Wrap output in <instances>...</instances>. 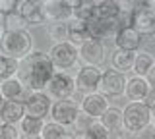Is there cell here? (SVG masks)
Here are the masks:
<instances>
[{
    "label": "cell",
    "instance_id": "6da1fadb",
    "mask_svg": "<svg viewBox=\"0 0 155 139\" xmlns=\"http://www.w3.org/2000/svg\"><path fill=\"white\" fill-rule=\"evenodd\" d=\"M27 62V75H25V87L33 93H45L48 81L56 74V68L52 64L51 56L43 50H35L29 54Z\"/></svg>",
    "mask_w": 155,
    "mask_h": 139
},
{
    "label": "cell",
    "instance_id": "7a4b0ae2",
    "mask_svg": "<svg viewBox=\"0 0 155 139\" xmlns=\"http://www.w3.org/2000/svg\"><path fill=\"white\" fill-rule=\"evenodd\" d=\"M33 52V37L29 31H16V33H4L0 41V54L8 56L12 60H27Z\"/></svg>",
    "mask_w": 155,
    "mask_h": 139
},
{
    "label": "cell",
    "instance_id": "3957f363",
    "mask_svg": "<svg viewBox=\"0 0 155 139\" xmlns=\"http://www.w3.org/2000/svg\"><path fill=\"white\" fill-rule=\"evenodd\" d=\"M124 114V129L130 133H138L143 128L151 126L153 112L143 103H128L122 110Z\"/></svg>",
    "mask_w": 155,
    "mask_h": 139
},
{
    "label": "cell",
    "instance_id": "277c9868",
    "mask_svg": "<svg viewBox=\"0 0 155 139\" xmlns=\"http://www.w3.org/2000/svg\"><path fill=\"white\" fill-rule=\"evenodd\" d=\"M47 95L51 100H68L76 95V81L68 71H56L47 85Z\"/></svg>",
    "mask_w": 155,
    "mask_h": 139
},
{
    "label": "cell",
    "instance_id": "5b68a950",
    "mask_svg": "<svg viewBox=\"0 0 155 139\" xmlns=\"http://www.w3.org/2000/svg\"><path fill=\"white\" fill-rule=\"evenodd\" d=\"M130 25L142 37L155 35V16L147 8V2H136L130 14Z\"/></svg>",
    "mask_w": 155,
    "mask_h": 139
},
{
    "label": "cell",
    "instance_id": "8992f818",
    "mask_svg": "<svg viewBox=\"0 0 155 139\" xmlns=\"http://www.w3.org/2000/svg\"><path fill=\"white\" fill-rule=\"evenodd\" d=\"M48 56L56 70H70L78 64V46L72 45L70 41L58 43V45H52V49L48 50Z\"/></svg>",
    "mask_w": 155,
    "mask_h": 139
},
{
    "label": "cell",
    "instance_id": "52a82bcc",
    "mask_svg": "<svg viewBox=\"0 0 155 139\" xmlns=\"http://www.w3.org/2000/svg\"><path fill=\"white\" fill-rule=\"evenodd\" d=\"M101 77H103V70L95 68V66H81L78 75L74 77L76 81V91L84 95H91V93H99V85H101Z\"/></svg>",
    "mask_w": 155,
    "mask_h": 139
},
{
    "label": "cell",
    "instance_id": "ba28073f",
    "mask_svg": "<svg viewBox=\"0 0 155 139\" xmlns=\"http://www.w3.org/2000/svg\"><path fill=\"white\" fill-rule=\"evenodd\" d=\"M81 114L80 110V104L76 100L68 99V100H56L52 103V108H51V118L52 122L60 124V126H74V122L78 120V116Z\"/></svg>",
    "mask_w": 155,
    "mask_h": 139
},
{
    "label": "cell",
    "instance_id": "9c48e42d",
    "mask_svg": "<svg viewBox=\"0 0 155 139\" xmlns=\"http://www.w3.org/2000/svg\"><path fill=\"white\" fill-rule=\"evenodd\" d=\"M43 16L51 23H68L74 20L70 0H45L43 2Z\"/></svg>",
    "mask_w": 155,
    "mask_h": 139
},
{
    "label": "cell",
    "instance_id": "30bf717a",
    "mask_svg": "<svg viewBox=\"0 0 155 139\" xmlns=\"http://www.w3.org/2000/svg\"><path fill=\"white\" fill-rule=\"evenodd\" d=\"M126 83L128 77L124 74L116 70H103V77H101V85H99V93L109 97H120L126 91Z\"/></svg>",
    "mask_w": 155,
    "mask_h": 139
},
{
    "label": "cell",
    "instance_id": "8fae6325",
    "mask_svg": "<svg viewBox=\"0 0 155 139\" xmlns=\"http://www.w3.org/2000/svg\"><path fill=\"white\" fill-rule=\"evenodd\" d=\"M78 60L84 66H95L101 68V64L105 62V45L101 41L87 39L78 46Z\"/></svg>",
    "mask_w": 155,
    "mask_h": 139
},
{
    "label": "cell",
    "instance_id": "7c38bea8",
    "mask_svg": "<svg viewBox=\"0 0 155 139\" xmlns=\"http://www.w3.org/2000/svg\"><path fill=\"white\" fill-rule=\"evenodd\" d=\"M80 110L91 120H101V116L109 110V99L101 93H91L84 95L80 100Z\"/></svg>",
    "mask_w": 155,
    "mask_h": 139
},
{
    "label": "cell",
    "instance_id": "4fadbf2b",
    "mask_svg": "<svg viewBox=\"0 0 155 139\" xmlns=\"http://www.w3.org/2000/svg\"><path fill=\"white\" fill-rule=\"evenodd\" d=\"M16 12L25 20L27 25H43L47 21L43 16V2L39 0H19Z\"/></svg>",
    "mask_w": 155,
    "mask_h": 139
},
{
    "label": "cell",
    "instance_id": "5bb4252c",
    "mask_svg": "<svg viewBox=\"0 0 155 139\" xmlns=\"http://www.w3.org/2000/svg\"><path fill=\"white\" fill-rule=\"evenodd\" d=\"M142 41H143V37L140 35L132 25H124L114 37L116 49L118 50H128V52H140Z\"/></svg>",
    "mask_w": 155,
    "mask_h": 139
},
{
    "label": "cell",
    "instance_id": "9a60e30c",
    "mask_svg": "<svg viewBox=\"0 0 155 139\" xmlns=\"http://www.w3.org/2000/svg\"><path fill=\"white\" fill-rule=\"evenodd\" d=\"M51 108H52V103L47 93H33L31 99L25 103V114L39 120H45V116L51 112Z\"/></svg>",
    "mask_w": 155,
    "mask_h": 139
},
{
    "label": "cell",
    "instance_id": "2e32d148",
    "mask_svg": "<svg viewBox=\"0 0 155 139\" xmlns=\"http://www.w3.org/2000/svg\"><path fill=\"white\" fill-rule=\"evenodd\" d=\"M149 91H151V85L147 83V79L145 77H130L128 83H126V91L124 95L128 97L130 103H143L145 99H147Z\"/></svg>",
    "mask_w": 155,
    "mask_h": 139
},
{
    "label": "cell",
    "instance_id": "e0dca14e",
    "mask_svg": "<svg viewBox=\"0 0 155 139\" xmlns=\"http://www.w3.org/2000/svg\"><path fill=\"white\" fill-rule=\"evenodd\" d=\"M25 116H27L25 114V104L18 103V100H6L2 110H0V120H2V124L18 126V124H21V120Z\"/></svg>",
    "mask_w": 155,
    "mask_h": 139
},
{
    "label": "cell",
    "instance_id": "ac0fdd59",
    "mask_svg": "<svg viewBox=\"0 0 155 139\" xmlns=\"http://www.w3.org/2000/svg\"><path fill=\"white\" fill-rule=\"evenodd\" d=\"M72 2V16L80 21H91L97 17V2L93 0H70Z\"/></svg>",
    "mask_w": 155,
    "mask_h": 139
},
{
    "label": "cell",
    "instance_id": "d6986e66",
    "mask_svg": "<svg viewBox=\"0 0 155 139\" xmlns=\"http://www.w3.org/2000/svg\"><path fill=\"white\" fill-rule=\"evenodd\" d=\"M134 60H136V52L118 50V49H114L110 52V66H113V70L120 71V74H124V75H126V71L132 70Z\"/></svg>",
    "mask_w": 155,
    "mask_h": 139
},
{
    "label": "cell",
    "instance_id": "ffe728a7",
    "mask_svg": "<svg viewBox=\"0 0 155 139\" xmlns=\"http://www.w3.org/2000/svg\"><path fill=\"white\" fill-rule=\"evenodd\" d=\"M23 89H25V83L19 77H10L0 81V95L4 97V100H19Z\"/></svg>",
    "mask_w": 155,
    "mask_h": 139
},
{
    "label": "cell",
    "instance_id": "44dd1931",
    "mask_svg": "<svg viewBox=\"0 0 155 139\" xmlns=\"http://www.w3.org/2000/svg\"><path fill=\"white\" fill-rule=\"evenodd\" d=\"M99 122L103 124L110 133H114V131H120V129L124 128V114H122V110H120V108L109 106V110L101 116Z\"/></svg>",
    "mask_w": 155,
    "mask_h": 139
},
{
    "label": "cell",
    "instance_id": "7402d4cb",
    "mask_svg": "<svg viewBox=\"0 0 155 139\" xmlns=\"http://www.w3.org/2000/svg\"><path fill=\"white\" fill-rule=\"evenodd\" d=\"M155 64V58L151 52H145V50H140L136 52V60H134V66H132V71L136 77H145L149 74V70L153 68Z\"/></svg>",
    "mask_w": 155,
    "mask_h": 139
},
{
    "label": "cell",
    "instance_id": "603a6c76",
    "mask_svg": "<svg viewBox=\"0 0 155 139\" xmlns=\"http://www.w3.org/2000/svg\"><path fill=\"white\" fill-rule=\"evenodd\" d=\"M89 39V33H87V23L80 21V20H72L68 21V41L72 45L80 46L81 43H85Z\"/></svg>",
    "mask_w": 155,
    "mask_h": 139
},
{
    "label": "cell",
    "instance_id": "cb8c5ba5",
    "mask_svg": "<svg viewBox=\"0 0 155 139\" xmlns=\"http://www.w3.org/2000/svg\"><path fill=\"white\" fill-rule=\"evenodd\" d=\"M120 16H122L120 2H116V0H101V2H97V17L99 20H116Z\"/></svg>",
    "mask_w": 155,
    "mask_h": 139
},
{
    "label": "cell",
    "instance_id": "d4e9b609",
    "mask_svg": "<svg viewBox=\"0 0 155 139\" xmlns=\"http://www.w3.org/2000/svg\"><path fill=\"white\" fill-rule=\"evenodd\" d=\"M74 137V131H70L66 126H60L56 122H45V128H43L41 139H72Z\"/></svg>",
    "mask_w": 155,
    "mask_h": 139
},
{
    "label": "cell",
    "instance_id": "484cf974",
    "mask_svg": "<svg viewBox=\"0 0 155 139\" xmlns=\"http://www.w3.org/2000/svg\"><path fill=\"white\" fill-rule=\"evenodd\" d=\"M43 128H45V120L31 118V116H25V118L21 120V124H19V129H21V133H23L27 139L41 137Z\"/></svg>",
    "mask_w": 155,
    "mask_h": 139
},
{
    "label": "cell",
    "instance_id": "4316f807",
    "mask_svg": "<svg viewBox=\"0 0 155 139\" xmlns=\"http://www.w3.org/2000/svg\"><path fill=\"white\" fill-rule=\"evenodd\" d=\"M27 23L23 20L21 16H19L18 12L14 14H8V16H4V21H2V29L4 33H16V31H27Z\"/></svg>",
    "mask_w": 155,
    "mask_h": 139
},
{
    "label": "cell",
    "instance_id": "83f0119b",
    "mask_svg": "<svg viewBox=\"0 0 155 139\" xmlns=\"http://www.w3.org/2000/svg\"><path fill=\"white\" fill-rule=\"evenodd\" d=\"M18 71H19V62L12 60L8 56L0 54V81L10 79V77H18Z\"/></svg>",
    "mask_w": 155,
    "mask_h": 139
},
{
    "label": "cell",
    "instance_id": "f1b7e54d",
    "mask_svg": "<svg viewBox=\"0 0 155 139\" xmlns=\"http://www.w3.org/2000/svg\"><path fill=\"white\" fill-rule=\"evenodd\" d=\"M47 35L54 45L68 41V23H51L47 27Z\"/></svg>",
    "mask_w": 155,
    "mask_h": 139
},
{
    "label": "cell",
    "instance_id": "f546056e",
    "mask_svg": "<svg viewBox=\"0 0 155 139\" xmlns=\"http://www.w3.org/2000/svg\"><path fill=\"white\" fill-rule=\"evenodd\" d=\"M81 139H110V131L99 122V120H93Z\"/></svg>",
    "mask_w": 155,
    "mask_h": 139
},
{
    "label": "cell",
    "instance_id": "4dcf8cb0",
    "mask_svg": "<svg viewBox=\"0 0 155 139\" xmlns=\"http://www.w3.org/2000/svg\"><path fill=\"white\" fill-rule=\"evenodd\" d=\"M21 129L12 124H0V139H19Z\"/></svg>",
    "mask_w": 155,
    "mask_h": 139
},
{
    "label": "cell",
    "instance_id": "1f68e13d",
    "mask_svg": "<svg viewBox=\"0 0 155 139\" xmlns=\"http://www.w3.org/2000/svg\"><path fill=\"white\" fill-rule=\"evenodd\" d=\"M93 122L91 118H87L85 114H80L78 120L74 122V135L76 137H84V133L87 131V128H89V124Z\"/></svg>",
    "mask_w": 155,
    "mask_h": 139
},
{
    "label": "cell",
    "instance_id": "d6a6232c",
    "mask_svg": "<svg viewBox=\"0 0 155 139\" xmlns=\"http://www.w3.org/2000/svg\"><path fill=\"white\" fill-rule=\"evenodd\" d=\"M18 2H19V0H0V12H2L4 16L14 14L18 10Z\"/></svg>",
    "mask_w": 155,
    "mask_h": 139
},
{
    "label": "cell",
    "instance_id": "836d02e7",
    "mask_svg": "<svg viewBox=\"0 0 155 139\" xmlns=\"http://www.w3.org/2000/svg\"><path fill=\"white\" fill-rule=\"evenodd\" d=\"M134 139H155V129H153V126H147V128H143L142 131L134 133Z\"/></svg>",
    "mask_w": 155,
    "mask_h": 139
},
{
    "label": "cell",
    "instance_id": "e575fe53",
    "mask_svg": "<svg viewBox=\"0 0 155 139\" xmlns=\"http://www.w3.org/2000/svg\"><path fill=\"white\" fill-rule=\"evenodd\" d=\"M143 104L147 106L151 112H155V87H151V91H149V95H147V99L143 100Z\"/></svg>",
    "mask_w": 155,
    "mask_h": 139
},
{
    "label": "cell",
    "instance_id": "d590c367",
    "mask_svg": "<svg viewBox=\"0 0 155 139\" xmlns=\"http://www.w3.org/2000/svg\"><path fill=\"white\" fill-rule=\"evenodd\" d=\"M145 79H147V83L151 85V87H155V64H153V68L149 70V74L145 75Z\"/></svg>",
    "mask_w": 155,
    "mask_h": 139
},
{
    "label": "cell",
    "instance_id": "8d00e7d4",
    "mask_svg": "<svg viewBox=\"0 0 155 139\" xmlns=\"http://www.w3.org/2000/svg\"><path fill=\"white\" fill-rule=\"evenodd\" d=\"M147 8L153 12V16H155V0H147Z\"/></svg>",
    "mask_w": 155,
    "mask_h": 139
},
{
    "label": "cell",
    "instance_id": "74e56055",
    "mask_svg": "<svg viewBox=\"0 0 155 139\" xmlns=\"http://www.w3.org/2000/svg\"><path fill=\"white\" fill-rule=\"evenodd\" d=\"M4 103H6V100H4V97H2V95H0V110H2V106H4Z\"/></svg>",
    "mask_w": 155,
    "mask_h": 139
},
{
    "label": "cell",
    "instance_id": "f35d334b",
    "mask_svg": "<svg viewBox=\"0 0 155 139\" xmlns=\"http://www.w3.org/2000/svg\"><path fill=\"white\" fill-rule=\"evenodd\" d=\"M2 37H4V29H2V25H0V41H2Z\"/></svg>",
    "mask_w": 155,
    "mask_h": 139
},
{
    "label": "cell",
    "instance_id": "ab89813d",
    "mask_svg": "<svg viewBox=\"0 0 155 139\" xmlns=\"http://www.w3.org/2000/svg\"><path fill=\"white\" fill-rule=\"evenodd\" d=\"M2 21H4V14L0 12V25H2Z\"/></svg>",
    "mask_w": 155,
    "mask_h": 139
},
{
    "label": "cell",
    "instance_id": "60d3db41",
    "mask_svg": "<svg viewBox=\"0 0 155 139\" xmlns=\"http://www.w3.org/2000/svg\"><path fill=\"white\" fill-rule=\"evenodd\" d=\"M151 126H153V129H155V118H153V122H151Z\"/></svg>",
    "mask_w": 155,
    "mask_h": 139
},
{
    "label": "cell",
    "instance_id": "b9f144b4",
    "mask_svg": "<svg viewBox=\"0 0 155 139\" xmlns=\"http://www.w3.org/2000/svg\"><path fill=\"white\" fill-rule=\"evenodd\" d=\"M72 139H81V137H76V135H74V137H72Z\"/></svg>",
    "mask_w": 155,
    "mask_h": 139
},
{
    "label": "cell",
    "instance_id": "7bdbcfd3",
    "mask_svg": "<svg viewBox=\"0 0 155 139\" xmlns=\"http://www.w3.org/2000/svg\"><path fill=\"white\" fill-rule=\"evenodd\" d=\"M35 139H41V137H35Z\"/></svg>",
    "mask_w": 155,
    "mask_h": 139
}]
</instances>
